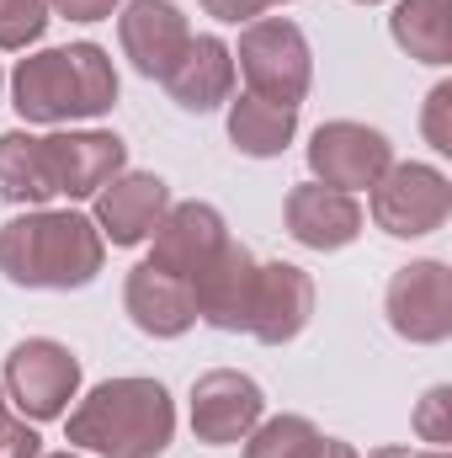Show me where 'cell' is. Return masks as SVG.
<instances>
[{"label":"cell","mask_w":452,"mask_h":458,"mask_svg":"<svg viewBox=\"0 0 452 458\" xmlns=\"http://www.w3.org/2000/svg\"><path fill=\"white\" fill-rule=\"evenodd\" d=\"M356 5H383V0H356Z\"/></svg>","instance_id":"cell-32"},{"label":"cell","mask_w":452,"mask_h":458,"mask_svg":"<svg viewBox=\"0 0 452 458\" xmlns=\"http://www.w3.org/2000/svg\"><path fill=\"white\" fill-rule=\"evenodd\" d=\"M11 107L21 123H91L117 107V70L107 48L96 43H64L38 48L11 70Z\"/></svg>","instance_id":"cell-3"},{"label":"cell","mask_w":452,"mask_h":458,"mask_svg":"<svg viewBox=\"0 0 452 458\" xmlns=\"http://www.w3.org/2000/svg\"><path fill=\"white\" fill-rule=\"evenodd\" d=\"M122 0H48V11H59L64 21H107Z\"/></svg>","instance_id":"cell-28"},{"label":"cell","mask_w":452,"mask_h":458,"mask_svg":"<svg viewBox=\"0 0 452 458\" xmlns=\"http://www.w3.org/2000/svg\"><path fill=\"white\" fill-rule=\"evenodd\" d=\"M415 432H421V443H431V448H448L452 443V389L448 384H431V389H426V400H421V411H415Z\"/></svg>","instance_id":"cell-24"},{"label":"cell","mask_w":452,"mask_h":458,"mask_svg":"<svg viewBox=\"0 0 452 458\" xmlns=\"http://www.w3.org/2000/svg\"><path fill=\"white\" fill-rule=\"evenodd\" d=\"M48 0H0V54H21L48 27Z\"/></svg>","instance_id":"cell-23"},{"label":"cell","mask_w":452,"mask_h":458,"mask_svg":"<svg viewBox=\"0 0 452 458\" xmlns=\"http://www.w3.org/2000/svg\"><path fill=\"white\" fill-rule=\"evenodd\" d=\"M224 240H229V225L213 203H197V198H192V203H171L165 219L149 234V256H144V261H155L160 272H176V277L192 283V277L219 256Z\"/></svg>","instance_id":"cell-14"},{"label":"cell","mask_w":452,"mask_h":458,"mask_svg":"<svg viewBox=\"0 0 452 458\" xmlns=\"http://www.w3.org/2000/svg\"><path fill=\"white\" fill-rule=\"evenodd\" d=\"M0 389L32 427L59 421L70 411V400H80V357L54 336H27L11 346Z\"/></svg>","instance_id":"cell-6"},{"label":"cell","mask_w":452,"mask_h":458,"mask_svg":"<svg viewBox=\"0 0 452 458\" xmlns=\"http://www.w3.org/2000/svg\"><path fill=\"white\" fill-rule=\"evenodd\" d=\"M224 107H229V144L250 160L282 155L298 133V107H282V102H266V97H250V91L229 97Z\"/></svg>","instance_id":"cell-19"},{"label":"cell","mask_w":452,"mask_h":458,"mask_svg":"<svg viewBox=\"0 0 452 458\" xmlns=\"http://www.w3.org/2000/svg\"><path fill=\"white\" fill-rule=\"evenodd\" d=\"M107 261V240L91 214L75 208H21L0 225V272L16 288L70 293L96 283Z\"/></svg>","instance_id":"cell-1"},{"label":"cell","mask_w":452,"mask_h":458,"mask_svg":"<svg viewBox=\"0 0 452 458\" xmlns=\"http://www.w3.org/2000/svg\"><path fill=\"white\" fill-rule=\"evenodd\" d=\"M165 208H171V187L155 171H117L91 198V219L102 229V240L117 245V250L144 245L155 234V225L165 219Z\"/></svg>","instance_id":"cell-11"},{"label":"cell","mask_w":452,"mask_h":458,"mask_svg":"<svg viewBox=\"0 0 452 458\" xmlns=\"http://www.w3.org/2000/svg\"><path fill=\"white\" fill-rule=\"evenodd\" d=\"M309 320H314V277L293 261H261L245 336H255L261 346H288L304 336Z\"/></svg>","instance_id":"cell-12"},{"label":"cell","mask_w":452,"mask_h":458,"mask_svg":"<svg viewBox=\"0 0 452 458\" xmlns=\"http://www.w3.org/2000/svg\"><path fill=\"white\" fill-rule=\"evenodd\" d=\"M421 128H426V144H431L437 155H452V81H442V86H431Z\"/></svg>","instance_id":"cell-25"},{"label":"cell","mask_w":452,"mask_h":458,"mask_svg":"<svg viewBox=\"0 0 452 458\" xmlns=\"http://www.w3.org/2000/svg\"><path fill=\"white\" fill-rule=\"evenodd\" d=\"M171 91V102L181 113H213L234 97V54H229L224 38L203 32V38H187L181 59L171 64V75L160 81Z\"/></svg>","instance_id":"cell-18"},{"label":"cell","mask_w":452,"mask_h":458,"mask_svg":"<svg viewBox=\"0 0 452 458\" xmlns=\"http://www.w3.org/2000/svg\"><path fill=\"white\" fill-rule=\"evenodd\" d=\"M266 5H288V0H266Z\"/></svg>","instance_id":"cell-35"},{"label":"cell","mask_w":452,"mask_h":458,"mask_svg":"<svg viewBox=\"0 0 452 458\" xmlns=\"http://www.w3.org/2000/svg\"><path fill=\"white\" fill-rule=\"evenodd\" d=\"M0 198L16 208H48L54 203V182L43 165V139L27 128L0 133Z\"/></svg>","instance_id":"cell-20"},{"label":"cell","mask_w":452,"mask_h":458,"mask_svg":"<svg viewBox=\"0 0 452 458\" xmlns=\"http://www.w3.org/2000/svg\"><path fill=\"white\" fill-rule=\"evenodd\" d=\"M320 448V427L309 416H261L245 437V458H309Z\"/></svg>","instance_id":"cell-22"},{"label":"cell","mask_w":452,"mask_h":458,"mask_svg":"<svg viewBox=\"0 0 452 458\" xmlns=\"http://www.w3.org/2000/svg\"><path fill=\"white\" fill-rule=\"evenodd\" d=\"M0 411H5V389H0Z\"/></svg>","instance_id":"cell-34"},{"label":"cell","mask_w":452,"mask_h":458,"mask_svg":"<svg viewBox=\"0 0 452 458\" xmlns=\"http://www.w3.org/2000/svg\"><path fill=\"white\" fill-rule=\"evenodd\" d=\"M0 458H43V437L27 416L0 411Z\"/></svg>","instance_id":"cell-26"},{"label":"cell","mask_w":452,"mask_h":458,"mask_svg":"<svg viewBox=\"0 0 452 458\" xmlns=\"http://www.w3.org/2000/svg\"><path fill=\"white\" fill-rule=\"evenodd\" d=\"M367 208L372 225L394 240H421L437 234L452 219V182L448 171L426 165V160H394L372 187H367Z\"/></svg>","instance_id":"cell-5"},{"label":"cell","mask_w":452,"mask_h":458,"mask_svg":"<svg viewBox=\"0 0 452 458\" xmlns=\"http://www.w3.org/2000/svg\"><path fill=\"white\" fill-rule=\"evenodd\" d=\"M203 11L219 16V21H229V27H245V21L266 16L272 5H266V0H203Z\"/></svg>","instance_id":"cell-27"},{"label":"cell","mask_w":452,"mask_h":458,"mask_svg":"<svg viewBox=\"0 0 452 458\" xmlns=\"http://www.w3.org/2000/svg\"><path fill=\"white\" fill-rule=\"evenodd\" d=\"M383 315L394 326V336L415 346H437L452 336V272L448 261H410L389 277L383 293Z\"/></svg>","instance_id":"cell-8"},{"label":"cell","mask_w":452,"mask_h":458,"mask_svg":"<svg viewBox=\"0 0 452 458\" xmlns=\"http://www.w3.org/2000/svg\"><path fill=\"white\" fill-rule=\"evenodd\" d=\"M234 54V70L245 75L250 97H266V102H282V107H298L309 97V81H314V54H309V38L298 21L288 16H255L239 27V48Z\"/></svg>","instance_id":"cell-4"},{"label":"cell","mask_w":452,"mask_h":458,"mask_svg":"<svg viewBox=\"0 0 452 458\" xmlns=\"http://www.w3.org/2000/svg\"><path fill=\"white\" fill-rule=\"evenodd\" d=\"M192 27H187V11L171 5V0H122V16H117V43L128 54V64L144 75V81H165L171 64L181 59Z\"/></svg>","instance_id":"cell-15"},{"label":"cell","mask_w":452,"mask_h":458,"mask_svg":"<svg viewBox=\"0 0 452 458\" xmlns=\"http://www.w3.org/2000/svg\"><path fill=\"white\" fill-rule=\"evenodd\" d=\"M0 91H5V70H0Z\"/></svg>","instance_id":"cell-36"},{"label":"cell","mask_w":452,"mask_h":458,"mask_svg":"<svg viewBox=\"0 0 452 458\" xmlns=\"http://www.w3.org/2000/svg\"><path fill=\"white\" fill-rule=\"evenodd\" d=\"M309 171L320 187H336V192H367L389 165H394V144L389 133L367 128V123H351V117H336V123H320L309 133Z\"/></svg>","instance_id":"cell-7"},{"label":"cell","mask_w":452,"mask_h":458,"mask_svg":"<svg viewBox=\"0 0 452 458\" xmlns=\"http://www.w3.org/2000/svg\"><path fill=\"white\" fill-rule=\"evenodd\" d=\"M309 458H362V454H356L351 443H340V437H320V448H314Z\"/></svg>","instance_id":"cell-29"},{"label":"cell","mask_w":452,"mask_h":458,"mask_svg":"<svg viewBox=\"0 0 452 458\" xmlns=\"http://www.w3.org/2000/svg\"><path fill=\"white\" fill-rule=\"evenodd\" d=\"M367 458H415L410 448H399V443H389V448H372Z\"/></svg>","instance_id":"cell-30"},{"label":"cell","mask_w":452,"mask_h":458,"mask_svg":"<svg viewBox=\"0 0 452 458\" xmlns=\"http://www.w3.org/2000/svg\"><path fill=\"white\" fill-rule=\"evenodd\" d=\"M64 443L96 458H160L176 443V400L160 378H107L64 411Z\"/></svg>","instance_id":"cell-2"},{"label":"cell","mask_w":452,"mask_h":458,"mask_svg":"<svg viewBox=\"0 0 452 458\" xmlns=\"http://www.w3.org/2000/svg\"><path fill=\"white\" fill-rule=\"evenodd\" d=\"M415 458H448V448H426V454H415Z\"/></svg>","instance_id":"cell-31"},{"label":"cell","mask_w":452,"mask_h":458,"mask_svg":"<svg viewBox=\"0 0 452 458\" xmlns=\"http://www.w3.org/2000/svg\"><path fill=\"white\" fill-rule=\"evenodd\" d=\"M266 416V394L250 373L234 368H213L192 384V432L208 448H229L245 443L255 432V421Z\"/></svg>","instance_id":"cell-10"},{"label":"cell","mask_w":452,"mask_h":458,"mask_svg":"<svg viewBox=\"0 0 452 458\" xmlns=\"http://www.w3.org/2000/svg\"><path fill=\"white\" fill-rule=\"evenodd\" d=\"M48 458H80V454H48Z\"/></svg>","instance_id":"cell-33"},{"label":"cell","mask_w":452,"mask_h":458,"mask_svg":"<svg viewBox=\"0 0 452 458\" xmlns=\"http://www.w3.org/2000/svg\"><path fill=\"white\" fill-rule=\"evenodd\" d=\"M122 310L128 320L155 336V342H176L197 326V304H192V283L176 272H160L155 261H138L122 283Z\"/></svg>","instance_id":"cell-16"},{"label":"cell","mask_w":452,"mask_h":458,"mask_svg":"<svg viewBox=\"0 0 452 458\" xmlns=\"http://www.w3.org/2000/svg\"><path fill=\"white\" fill-rule=\"evenodd\" d=\"M255 272L261 261L239 245V240H224L219 256L192 277V304H197V320L213 326V331H250V304H255Z\"/></svg>","instance_id":"cell-13"},{"label":"cell","mask_w":452,"mask_h":458,"mask_svg":"<svg viewBox=\"0 0 452 458\" xmlns=\"http://www.w3.org/2000/svg\"><path fill=\"white\" fill-rule=\"evenodd\" d=\"M43 165L54 198H96L117 171H128V144L107 128H59L43 133Z\"/></svg>","instance_id":"cell-9"},{"label":"cell","mask_w":452,"mask_h":458,"mask_svg":"<svg viewBox=\"0 0 452 458\" xmlns=\"http://www.w3.org/2000/svg\"><path fill=\"white\" fill-rule=\"evenodd\" d=\"M282 219H288V234L309 250H346L362 234V203H356V192L298 182L282 198Z\"/></svg>","instance_id":"cell-17"},{"label":"cell","mask_w":452,"mask_h":458,"mask_svg":"<svg viewBox=\"0 0 452 458\" xmlns=\"http://www.w3.org/2000/svg\"><path fill=\"white\" fill-rule=\"evenodd\" d=\"M389 32H394V43H399L410 59H421V64H431V70L452 64V11H448V0H399L394 16H389Z\"/></svg>","instance_id":"cell-21"}]
</instances>
